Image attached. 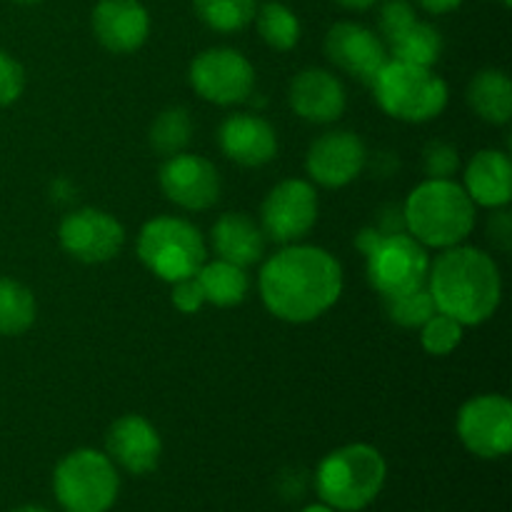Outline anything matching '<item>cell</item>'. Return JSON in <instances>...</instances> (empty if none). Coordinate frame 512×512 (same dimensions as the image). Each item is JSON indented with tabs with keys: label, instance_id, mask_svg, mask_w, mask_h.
Listing matches in <instances>:
<instances>
[{
	"label": "cell",
	"instance_id": "obj_38",
	"mask_svg": "<svg viewBox=\"0 0 512 512\" xmlns=\"http://www.w3.org/2000/svg\"><path fill=\"white\" fill-rule=\"evenodd\" d=\"M380 235H383V233H380V230L375 228V225H368V228H363V230H360V233H358V238H355V245H358L360 253L365 255L370 248H373L375 243H378Z\"/></svg>",
	"mask_w": 512,
	"mask_h": 512
},
{
	"label": "cell",
	"instance_id": "obj_5",
	"mask_svg": "<svg viewBox=\"0 0 512 512\" xmlns=\"http://www.w3.org/2000/svg\"><path fill=\"white\" fill-rule=\"evenodd\" d=\"M375 103L403 123H428L448 108V83L433 68L388 58L370 83Z\"/></svg>",
	"mask_w": 512,
	"mask_h": 512
},
{
	"label": "cell",
	"instance_id": "obj_4",
	"mask_svg": "<svg viewBox=\"0 0 512 512\" xmlns=\"http://www.w3.org/2000/svg\"><path fill=\"white\" fill-rule=\"evenodd\" d=\"M388 465L378 448L365 443L343 445L320 460L315 470V493L335 512H360L385 488Z\"/></svg>",
	"mask_w": 512,
	"mask_h": 512
},
{
	"label": "cell",
	"instance_id": "obj_34",
	"mask_svg": "<svg viewBox=\"0 0 512 512\" xmlns=\"http://www.w3.org/2000/svg\"><path fill=\"white\" fill-rule=\"evenodd\" d=\"M170 300H173V305L183 315L198 313L205 305V293L203 288H200V280L195 278V275H190V278L173 283V295H170Z\"/></svg>",
	"mask_w": 512,
	"mask_h": 512
},
{
	"label": "cell",
	"instance_id": "obj_36",
	"mask_svg": "<svg viewBox=\"0 0 512 512\" xmlns=\"http://www.w3.org/2000/svg\"><path fill=\"white\" fill-rule=\"evenodd\" d=\"M305 493V473L300 470H288L283 473V485H280V495L285 500H298Z\"/></svg>",
	"mask_w": 512,
	"mask_h": 512
},
{
	"label": "cell",
	"instance_id": "obj_40",
	"mask_svg": "<svg viewBox=\"0 0 512 512\" xmlns=\"http://www.w3.org/2000/svg\"><path fill=\"white\" fill-rule=\"evenodd\" d=\"M300 512H335V510L325 503H315V505H308V508H303Z\"/></svg>",
	"mask_w": 512,
	"mask_h": 512
},
{
	"label": "cell",
	"instance_id": "obj_27",
	"mask_svg": "<svg viewBox=\"0 0 512 512\" xmlns=\"http://www.w3.org/2000/svg\"><path fill=\"white\" fill-rule=\"evenodd\" d=\"M190 135H193L190 113L180 105H173V108H165L163 113H158V118L150 123L148 140L155 153L170 158V155H178L188 148Z\"/></svg>",
	"mask_w": 512,
	"mask_h": 512
},
{
	"label": "cell",
	"instance_id": "obj_22",
	"mask_svg": "<svg viewBox=\"0 0 512 512\" xmlns=\"http://www.w3.org/2000/svg\"><path fill=\"white\" fill-rule=\"evenodd\" d=\"M470 110L490 125H508L512 118V80L505 70L485 68L468 85Z\"/></svg>",
	"mask_w": 512,
	"mask_h": 512
},
{
	"label": "cell",
	"instance_id": "obj_6",
	"mask_svg": "<svg viewBox=\"0 0 512 512\" xmlns=\"http://www.w3.org/2000/svg\"><path fill=\"white\" fill-rule=\"evenodd\" d=\"M138 258L155 278L178 283L200 270L208 258L203 233L190 220L175 215H160L148 220L138 233Z\"/></svg>",
	"mask_w": 512,
	"mask_h": 512
},
{
	"label": "cell",
	"instance_id": "obj_37",
	"mask_svg": "<svg viewBox=\"0 0 512 512\" xmlns=\"http://www.w3.org/2000/svg\"><path fill=\"white\" fill-rule=\"evenodd\" d=\"M415 3H418L423 10H428V13L445 15V13H453V10H458L460 5H463V0H415Z\"/></svg>",
	"mask_w": 512,
	"mask_h": 512
},
{
	"label": "cell",
	"instance_id": "obj_24",
	"mask_svg": "<svg viewBox=\"0 0 512 512\" xmlns=\"http://www.w3.org/2000/svg\"><path fill=\"white\" fill-rule=\"evenodd\" d=\"M388 55L393 60L410 65H423V68H433L443 55V35L435 25L423 23V20H413L403 33L395 35L393 40L385 43Z\"/></svg>",
	"mask_w": 512,
	"mask_h": 512
},
{
	"label": "cell",
	"instance_id": "obj_14",
	"mask_svg": "<svg viewBox=\"0 0 512 512\" xmlns=\"http://www.w3.org/2000/svg\"><path fill=\"white\" fill-rule=\"evenodd\" d=\"M160 188L165 198L183 210H208L220 198L218 168L195 153H178L165 158L160 168Z\"/></svg>",
	"mask_w": 512,
	"mask_h": 512
},
{
	"label": "cell",
	"instance_id": "obj_9",
	"mask_svg": "<svg viewBox=\"0 0 512 512\" xmlns=\"http://www.w3.org/2000/svg\"><path fill=\"white\" fill-rule=\"evenodd\" d=\"M455 428L460 443L475 458H505L512 450V403L498 393L475 395L460 408Z\"/></svg>",
	"mask_w": 512,
	"mask_h": 512
},
{
	"label": "cell",
	"instance_id": "obj_39",
	"mask_svg": "<svg viewBox=\"0 0 512 512\" xmlns=\"http://www.w3.org/2000/svg\"><path fill=\"white\" fill-rule=\"evenodd\" d=\"M335 3L343 5V8H348V10H368V8H373L378 0H335Z\"/></svg>",
	"mask_w": 512,
	"mask_h": 512
},
{
	"label": "cell",
	"instance_id": "obj_12",
	"mask_svg": "<svg viewBox=\"0 0 512 512\" xmlns=\"http://www.w3.org/2000/svg\"><path fill=\"white\" fill-rule=\"evenodd\" d=\"M60 248L85 265L108 263L118 258L125 245V228L115 215L98 208L73 210L58 228Z\"/></svg>",
	"mask_w": 512,
	"mask_h": 512
},
{
	"label": "cell",
	"instance_id": "obj_29",
	"mask_svg": "<svg viewBox=\"0 0 512 512\" xmlns=\"http://www.w3.org/2000/svg\"><path fill=\"white\" fill-rule=\"evenodd\" d=\"M383 308H385V315H388L395 325H400V328H410V330L423 328L425 320H428L430 315L438 313L428 285L413 290V293L395 295V298H383Z\"/></svg>",
	"mask_w": 512,
	"mask_h": 512
},
{
	"label": "cell",
	"instance_id": "obj_10",
	"mask_svg": "<svg viewBox=\"0 0 512 512\" xmlns=\"http://www.w3.org/2000/svg\"><path fill=\"white\" fill-rule=\"evenodd\" d=\"M190 85L215 105H238L253 95L255 68L240 50L208 48L190 63Z\"/></svg>",
	"mask_w": 512,
	"mask_h": 512
},
{
	"label": "cell",
	"instance_id": "obj_35",
	"mask_svg": "<svg viewBox=\"0 0 512 512\" xmlns=\"http://www.w3.org/2000/svg\"><path fill=\"white\" fill-rule=\"evenodd\" d=\"M488 240L493 248L508 253L512 248V218L505 208H495L488 218Z\"/></svg>",
	"mask_w": 512,
	"mask_h": 512
},
{
	"label": "cell",
	"instance_id": "obj_23",
	"mask_svg": "<svg viewBox=\"0 0 512 512\" xmlns=\"http://www.w3.org/2000/svg\"><path fill=\"white\" fill-rule=\"evenodd\" d=\"M195 278L200 280L205 303H213L215 308H235V305L243 303L250 290V278L245 268L223 258H215L210 263L205 260Z\"/></svg>",
	"mask_w": 512,
	"mask_h": 512
},
{
	"label": "cell",
	"instance_id": "obj_20",
	"mask_svg": "<svg viewBox=\"0 0 512 512\" xmlns=\"http://www.w3.org/2000/svg\"><path fill=\"white\" fill-rule=\"evenodd\" d=\"M463 188L475 205L483 208H505L512 200V163L503 150L485 148L465 165Z\"/></svg>",
	"mask_w": 512,
	"mask_h": 512
},
{
	"label": "cell",
	"instance_id": "obj_30",
	"mask_svg": "<svg viewBox=\"0 0 512 512\" xmlns=\"http://www.w3.org/2000/svg\"><path fill=\"white\" fill-rule=\"evenodd\" d=\"M463 330V325L450 318V315L435 313L420 328V343H423V350L428 355L445 358V355L455 353L458 345L463 343Z\"/></svg>",
	"mask_w": 512,
	"mask_h": 512
},
{
	"label": "cell",
	"instance_id": "obj_33",
	"mask_svg": "<svg viewBox=\"0 0 512 512\" xmlns=\"http://www.w3.org/2000/svg\"><path fill=\"white\" fill-rule=\"evenodd\" d=\"M25 90V70L13 55L0 50V105H13Z\"/></svg>",
	"mask_w": 512,
	"mask_h": 512
},
{
	"label": "cell",
	"instance_id": "obj_16",
	"mask_svg": "<svg viewBox=\"0 0 512 512\" xmlns=\"http://www.w3.org/2000/svg\"><path fill=\"white\" fill-rule=\"evenodd\" d=\"M105 455L130 475H148L158 468L163 440L158 428L143 415H120L105 433Z\"/></svg>",
	"mask_w": 512,
	"mask_h": 512
},
{
	"label": "cell",
	"instance_id": "obj_11",
	"mask_svg": "<svg viewBox=\"0 0 512 512\" xmlns=\"http://www.w3.org/2000/svg\"><path fill=\"white\" fill-rule=\"evenodd\" d=\"M318 223V193L313 183L300 178L275 185L260 208V228L265 238L280 245L303 240Z\"/></svg>",
	"mask_w": 512,
	"mask_h": 512
},
{
	"label": "cell",
	"instance_id": "obj_26",
	"mask_svg": "<svg viewBox=\"0 0 512 512\" xmlns=\"http://www.w3.org/2000/svg\"><path fill=\"white\" fill-rule=\"evenodd\" d=\"M255 25H258V33L263 38V43L268 48L285 53V50H293L300 43V20L288 5L278 3V0H270V3L260 5L255 10Z\"/></svg>",
	"mask_w": 512,
	"mask_h": 512
},
{
	"label": "cell",
	"instance_id": "obj_3",
	"mask_svg": "<svg viewBox=\"0 0 512 512\" xmlns=\"http://www.w3.org/2000/svg\"><path fill=\"white\" fill-rule=\"evenodd\" d=\"M475 203L463 185L428 178L403 203L405 233L425 248H453L468 240L475 228Z\"/></svg>",
	"mask_w": 512,
	"mask_h": 512
},
{
	"label": "cell",
	"instance_id": "obj_43",
	"mask_svg": "<svg viewBox=\"0 0 512 512\" xmlns=\"http://www.w3.org/2000/svg\"><path fill=\"white\" fill-rule=\"evenodd\" d=\"M500 3H503V5H510V3H512V0H500Z\"/></svg>",
	"mask_w": 512,
	"mask_h": 512
},
{
	"label": "cell",
	"instance_id": "obj_41",
	"mask_svg": "<svg viewBox=\"0 0 512 512\" xmlns=\"http://www.w3.org/2000/svg\"><path fill=\"white\" fill-rule=\"evenodd\" d=\"M13 512H50L48 508H40V505H23V508L13 510Z\"/></svg>",
	"mask_w": 512,
	"mask_h": 512
},
{
	"label": "cell",
	"instance_id": "obj_13",
	"mask_svg": "<svg viewBox=\"0 0 512 512\" xmlns=\"http://www.w3.org/2000/svg\"><path fill=\"white\" fill-rule=\"evenodd\" d=\"M368 165V150L360 135L350 130H330L313 140L305 155L310 180L323 188L338 190L360 178Z\"/></svg>",
	"mask_w": 512,
	"mask_h": 512
},
{
	"label": "cell",
	"instance_id": "obj_17",
	"mask_svg": "<svg viewBox=\"0 0 512 512\" xmlns=\"http://www.w3.org/2000/svg\"><path fill=\"white\" fill-rule=\"evenodd\" d=\"M288 103L305 123L328 125L343 118L348 108V93L338 75L323 68H305L288 88Z\"/></svg>",
	"mask_w": 512,
	"mask_h": 512
},
{
	"label": "cell",
	"instance_id": "obj_25",
	"mask_svg": "<svg viewBox=\"0 0 512 512\" xmlns=\"http://www.w3.org/2000/svg\"><path fill=\"white\" fill-rule=\"evenodd\" d=\"M38 303L33 290L13 278H0V335H23L33 328Z\"/></svg>",
	"mask_w": 512,
	"mask_h": 512
},
{
	"label": "cell",
	"instance_id": "obj_19",
	"mask_svg": "<svg viewBox=\"0 0 512 512\" xmlns=\"http://www.w3.org/2000/svg\"><path fill=\"white\" fill-rule=\"evenodd\" d=\"M218 145L235 165L260 168L278 155V133L260 115L233 113L220 123Z\"/></svg>",
	"mask_w": 512,
	"mask_h": 512
},
{
	"label": "cell",
	"instance_id": "obj_7",
	"mask_svg": "<svg viewBox=\"0 0 512 512\" xmlns=\"http://www.w3.org/2000/svg\"><path fill=\"white\" fill-rule=\"evenodd\" d=\"M53 493L63 512H110L118 503L120 473L100 450L78 448L55 465Z\"/></svg>",
	"mask_w": 512,
	"mask_h": 512
},
{
	"label": "cell",
	"instance_id": "obj_42",
	"mask_svg": "<svg viewBox=\"0 0 512 512\" xmlns=\"http://www.w3.org/2000/svg\"><path fill=\"white\" fill-rule=\"evenodd\" d=\"M13 3H23V5H33V3H40V0H13Z\"/></svg>",
	"mask_w": 512,
	"mask_h": 512
},
{
	"label": "cell",
	"instance_id": "obj_15",
	"mask_svg": "<svg viewBox=\"0 0 512 512\" xmlns=\"http://www.w3.org/2000/svg\"><path fill=\"white\" fill-rule=\"evenodd\" d=\"M325 58L350 78L370 85L378 70L388 63V48L383 38L360 23H335L325 35Z\"/></svg>",
	"mask_w": 512,
	"mask_h": 512
},
{
	"label": "cell",
	"instance_id": "obj_1",
	"mask_svg": "<svg viewBox=\"0 0 512 512\" xmlns=\"http://www.w3.org/2000/svg\"><path fill=\"white\" fill-rule=\"evenodd\" d=\"M258 288L273 318L293 325L313 323L343 295V268L318 245L290 243L265 260Z\"/></svg>",
	"mask_w": 512,
	"mask_h": 512
},
{
	"label": "cell",
	"instance_id": "obj_21",
	"mask_svg": "<svg viewBox=\"0 0 512 512\" xmlns=\"http://www.w3.org/2000/svg\"><path fill=\"white\" fill-rule=\"evenodd\" d=\"M210 240H213L218 258L240 265V268H250V265L263 260L268 238L250 215L223 213L210 230Z\"/></svg>",
	"mask_w": 512,
	"mask_h": 512
},
{
	"label": "cell",
	"instance_id": "obj_28",
	"mask_svg": "<svg viewBox=\"0 0 512 512\" xmlns=\"http://www.w3.org/2000/svg\"><path fill=\"white\" fill-rule=\"evenodd\" d=\"M198 18L215 33H238L255 20V0H193Z\"/></svg>",
	"mask_w": 512,
	"mask_h": 512
},
{
	"label": "cell",
	"instance_id": "obj_32",
	"mask_svg": "<svg viewBox=\"0 0 512 512\" xmlns=\"http://www.w3.org/2000/svg\"><path fill=\"white\" fill-rule=\"evenodd\" d=\"M413 20H418L415 8L410 0H385L380 8V33H383V43L393 40L395 35L403 33Z\"/></svg>",
	"mask_w": 512,
	"mask_h": 512
},
{
	"label": "cell",
	"instance_id": "obj_18",
	"mask_svg": "<svg viewBox=\"0 0 512 512\" xmlns=\"http://www.w3.org/2000/svg\"><path fill=\"white\" fill-rule=\"evenodd\" d=\"M90 23L98 43L115 55L143 48L150 33V15L140 0H98Z\"/></svg>",
	"mask_w": 512,
	"mask_h": 512
},
{
	"label": "cell",
	"instance_id": "obj_2",
	"mask_svg": "<svg viewBox=\"0 0 512 512\" xmlns=\"http://www.w3.org/2000/svg\"><path fill=\"white\" fill-rule=\"evenodd\" d=\"M428 290L438 313L468 328L493 318L503 298V278L493 255L460 243L430 263Z\"/></svg>",
	"mask_w": 512,
	"mask_h": 512
},
{
	"label": "cell",
	"instance_id": "obj_8",
	"mask_svg": "<svg viewBox=\"0 0 512 512\" xmlns=\"http://www.w3.org/2000/svg\"><path fill=\"white\" fill-rule=\"evenodd\" d=\"M365 273H368V283L383 298L413 293V290L428 285V248L405 230L380 235L378 243L365 253Z\"/></svg>",
	"mask_w": 512,
	"mask_h": 512
},
{
	"label": "cell",
	"instance_id": "obj_31",
	"mask_svg": "<svg viewBox=\"0 0 512 512\" xmlns=\"http://www.w3.org/2000/svg\"><path fill=\"white\" fill-rule=\"evenodd\" d=\"M460 168L458 148L445 140H433L423 150V170L433 180H453Z\"/></svg>",
	"mask_w": 512,
	"mask_h": 512
}]
</instances>
